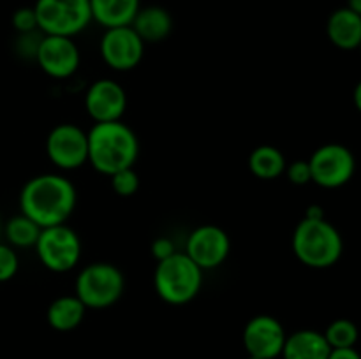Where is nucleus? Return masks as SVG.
Here are the masks:
<instances>
[{
  "instance_id": "f03ea898",
  "label": "nucleus",
  "mask_w": 361,
  "mask_h": 359,
  "mask_svg": "<svg viewBox=\"0 0 361 359\" xmlns=\"http://www.w3.org/2000/svg\"><path fill=\"white\" fill-rule=\"evenodd\" d=\"M88 162L97 172L111 176L134 168L140 157V139L122 120L95 123L88 130Z\"/></svg>"
},
{
  "instance_id": "dca6fc26",
  "label": "nucleus",
  "mask_w": 361,
  "mask_h": 359,
  "mask_svg": "<svg viewBox=\"0 0 361 359\" xmlns=\"http://www.w3.org/2000/svg\"><path fill=\"white\" fill-rule=\"evenodd\" d=\"M331 347L323 333L314 329H300L286 336L282 358L284 359H328Z\"/></svg>"
},
{
  "instance_id": "473e14b6",
  "label": "nucleus",
  "mask_w": 361,
  "mask_h": 359,
  "mask_svg": "<svg viewBox=\"0 0 361 359\" xmlns=\"http://www.w3.org/2000/svg\"><path fill=\"white\" fill-rule=\"evenodd\" d=\"M247 359H261V358H254V355H249V358Z\"/></svg>"
},
{
  "instance_id": "20e7f679",
  "label": "nucleus",
  "mask_w": 361,
  "mask_h": 359,
  "mask_svg": "<svg viewBox=\"0 0 361 359\" xmlns=\"http://www.w3.org/2000/svg\"><path fill=\"white\" fill-rule=\"evenodd\" d=\"M201 287L203 270L185 252H175L155 266L154 289L168 305H187L200 294Z\"/></svg>"
},
{
  "instance_id": "7ed1b4c3",
  "label": "nucleus",
  "mask_w": 361,
  "mask_h": 359,
  "mask_svg": "<svg viewBox=\"0 0 361 359\" xmlns=\"http://www.w3.org/2000/svg\"><path fill=\"white\" fill-rule=\"evenodd\" d=\"M344 252L341 232L326 218H305L293 232V253L307 267L326 270L335 266Z\"/></svg>"
},
{
  "instance_id": "6ab92c4d",
  "label": "nucleus",
  "mask_w": 361,
  "mask_h": 359,
  "mask_svg": "<svg viewBox=\"0 0 361 359\" xmlns=\"http://www.w3.org/2000/svg\"><path fill=\"white\" fill-rule=\"evenodd\" d=\"M87 306L80 301L76 294L59 296L49 303L46 310V320L55 331H73L83 322Z\"/></svg>"
},
{
  "instance_id": "393cba45",
  "label": "nucleus",
  "mask_w": 361,
  "mask_h": 359,
  "mask_svg": "<svg viewBox=\"0 0 361 359\" xmlns=\"http://www.w3.org/2000/svg\"><path fill=\"white\" fill-rule=\"evenodd\" d=\"M11 21H13L14 30L20 32V34H30V32L39 30L34 7H20L18 11H14Z\"/></svg>"
},
{
  "instance_id": "1a4fd4ad",
  "label": "nucleus",
  "mask_w": 361,
  "mask_h": 359,
  "mask_svg": "<svg viewBox=\"0 0 361 359\" xmlns=\"http://www.w3.org/2000/svg\"><path fill=\"white\" fill-rule=\"evenodd\" d=\"M46 155L62 171H74L88 162V134L76 123H59L46 137Z\"/></svg>"
},
{
  "instance_id": "39448f33",
  "label": "nucleus",
  "mask_w": 361,
  "mask_h": 359,
  "mask_svg": "<svg viewBox=\"0 0 361 359\" xmlns=\"http://www.w3.org/2000/svg\"><path fill=\"white\" fill-rule=\"evenodd\" d=\"M126 291V277L111 263H92L78 273L74 294L87 310H104L115 305Z\"/></svg>"
},
{
  "instance_id": "412c9836",
  "label": "nucleus",
  "mask_w": 361,
  "mask_h": 359,
  "mask_svg": "<svg viewBox=\"0 0 361 359\" xmlns=\"http://www.w3.org/2000/svg\"><path fill=\"white\" fill-rule=\"evenodd\" d=\"M2 232L6 234V239L11 243V246H16V248H30V246H35V243H37L39 234H41V227L34 220H30L23 213H20L11 218V220H7Z\"/></svg>"
},
{
  "instance_id": "bb28decb",
  "label": "nucleus",
  "mask_w": 361,
  "mask_h": 359,
  "mask_svg": "<svg viewBox=\"0 0 361 359\" xmlns=\"http://www.w3.org/2000/svg\"><path fill=\"white\" fill-rule=\"evenodd\" d=\"M150 252L152 256L155 257V260H164L168 259V257H171L173 253L178 252L175 246V243L171 241L169 238H166V236H162V238H157L152 241V246H150Z\"/></svg>"
},
{
  "instance_id": "9d476101",
  "label": "nucleus",
  "mask_w": 361,
  "mask_h": 359,
  "mask_svg": "<svg viewBox=\"0 0 361 359\" xmlns=\"http://www.w3.org/2000/svg\"><path fill=\"white\" fill-rule=\"evenodd\" d=\"M101 58L108 67L118 73L136 69L145 55V42L130 25L106 28L99 42Z\"/></svg>"
},
{
  "instance_id": "f8f14e48",
  "label": "nucleus",
  "mask_w": 361,
  "mask_h": 359,
  "mask_svg": "<svg viewBox=\"0 0 361 359\" xmlns=\"http://www.w3.org/2000/svg\"><path fill=\"white\" fill-rule=\"evenodd\" d=\"M39 67L53 80H67L78 70L81 53L73 37L62 35H44L39 41L35 53Z\"/></svg>"
},
{
  "instance_id": "cd10ccee",
  "label": "nucleus",
  "mask_w": 361,
  "mask_h": 359,
  "mask_svg": "<svg viewBox=\"0 0 361 359\" xmlns=\"http://www.w3.org/2000/svg\"><path fill=\"white\" fill-rule=\"evenodd\" d=\"M328 359H361V354L355 347L349 348H331Z\"/></svg>"
},
{
  "instance_id": "f257e3e1",
  "label": "nucleus",
  "mask_w": 361,
  "mask_h": 359,
  "mask_svg": "<svg viewBox=\"0 0 361 359\" xmlns=\"http://www.w3.org/2000/svg\"><path fill=\"white\" fill-rule=\"evenodd\" d=\"M78 203L76 187L56 172H44L28 180L20 192V210L41 229L67 224Z\"/></svg>"
},
{
  "instance_id": "6e6552de",
  "label": "nucleus",
  "mask_w": 361,
  "mask_h": 359,
  "mask_svg": "<svg viewBox=\"0 0 361 359\" xmlns=\"http://www.w3.org/2000/svg\"><path fill=\"white\" fill-rule=\"evenodd\" d=\"M312 182L323 189H338L351 182L356 171V158L348 146L328 143L314 150L309 158Z\"/></svg>"
},
{
  "instance_id": "a211bd4d",
  "label": "nucleus",
  "mask_w": 361,
  "mask_h": 359,
  "mask_svg": "<svg viewBox=\"0 0 361 359\" xmlns=\"http://www.w3.org/2000/svg\"><path fill=\"white\" fill-rule=\"evenodd\" d=\"M90 9L92 20L101 27H127L141 9V0H90Z\"/></svg>"
},
{
  "instance_id": "c756f323",
  "label": "nucleus",
  "mask_w": 361,
  "mask_h": 359,
  "mask_svg": "<svg viewBox=\"0 0 361 359\" xmlns=\"http://www.w3.org/2000/svg\"><path fill=\"white\" fill-rule=\"evenodd\" d=\"M353 101H355L356 109L361 113V81L355 87V92H353Z\"/></svg>"
},
{
  "instance_id": "0eeeda50",
  "label": "nucleus",
  "mask_w": 361,
  "mask_h": 359,
  "mask_svg": "<svg viewBox=\"0 0 361 359\" xmlns=\"http://www.w3.org/2000/svg\"><path fill=\"white\" fill-rule=\"evenodd\" d=\"M35 253L46 270L53 273H67L80 264L83 245L78 232L67 224L41 229Z\"/></svg>"
},
{
  "instance_id": "423d86ee",
  "label": "nucleus",
  "mask_w": 361,
  "mask_h": 359,
  "mask_svg": "<svg viewBox=\"0 0 361 359\" xmlns=\"http://www.w3.org/2000/svg\"><path fill=\"white\" fill-rule=\"evenodd\" d=\"M34 11L44 35L74 37L94 21L90 0H37Z\"/></svg>"
},
{
  "instance_id": "b1692460",
  "label": "nucleus",
  "mask_w": 361,
  "mask_h": 359,
  "mask_svg": "<svg viewBox=\"0 0 361 359\" xmlns=\"http://www.w3.org/2000/svg\"><path fill=\"white\" fill-rule=\"evenodd\" d=\"M18 267H20V259H18L13 246L0 243V284L14 278V275L18 273Z\"/></svg>"
},
{
  "instance_id": "2f4dec72",
  "label": "nucleus",
  "mask_w": 361,
  "mask_h": 359,
  "mask_svg": "<svg viewBox=\"0 0 361 359\" xmlns=\"http://www.w3.org/2000/svg\"><path fill=\"white\" fill-rule=\"evenodd\" d=\"M2 229H4L2 227V222H0V236H2Z\"/></svg>"
},
{
  "instance_id": "a878e982",
  "label": "nucleus",
  "mask_w": 361,
  "mask_h": 359,
  "mask_svg": "<svg viewBox=\"0 0 361 359\" xmlns=\"http://www.w3.org/2000/svg\"><path fill=\"white\" fill-rule=\"evenodd\" d=\"M284 175L288 176V180L293 183V185H307V183L312 182V176H310L309 160L291 162V164L286 165Z\"/></svg>"
},
{
  "instance_id": "72a5a7b5",
  "label": "nucleus",
  "mask_w": 361,
  "mask_h": 359,
  "mask_svg": "<svg viewBox=\"0 0 361 359\" xmlns=\"http://www.w3.org/2000/svg\"><path fill=\"white\" fill-rule=\"evenodd\" d=\"M358 49H360V53H361V41H360V44H358Z\"/></svg>"
},
{
  "instance_id": "7c9ffc66",
  "label": "nucleus",
  "mask_w": 361,
  "mask_h": 359,
  "mask_svg": "<svg viewBox=\"0 0 361 359\" xmlns=\"http://www.w3.org/2000/svg\"><path fill=\"white\" fill-rule=\"evenodd\" d=\"M348 9H351L353 13H356L361 16V0H348Z\"/></svg>"
},
{
  "instance_id": "ddd939ff",
  "label": "nucleus",
  "mask_w": 361,
  "mask_h": 359,
  "mask_svg": "<svg viewBox=\"0 0 361 359\" xmlns=\"http://www.w3.org/2000/svg\"><path fill=\"white\" fill-rule=\"evenodd\" d=\"M243 347L247 354L261 359H275L282 354L286 331L281 320L271 315H256L245 324Z\"/></svg>"
},
{
  "instance_id": "5701e85b",
  "label": "nucleus",
  "mask_w": 361,
  "mask_h": 359,
  "mask_svg": "<svg viewBox=\"0 0 361 359\" xmlns=\"http://www.w3.org/2000/svg\"><path fill=\"white\" fill-rule=\"evenodd\" d=\"M109 182H111L113 192L120 197L134 196L137 189H140V175H137L134 168H127L122 169V171L113 172L109 176Z\"/></svg>"
},
{
  "instance_id": "f3484780",
  "label": "nucleus",
  "mask_w": 361,
  "mask_h": 359,
  "mask_svg": "<svg viewBox=\"0 0 361 359\" xmlns=\"http://www.w3.org/2000/svg\"><path fill=\"white\" fill-rule=\"evenodd\" d=\"M130 27L136 30V34L140 35L145 44L147 42H161L171 34L173 18L161 6L141 7Z\"/></svg>"
},
{
  "instance_id": "4468645a",
  "label": "nucleus",
  "mask_w": 361,
  "mask_h": 359,
  "mask_svg": "<svg viewBox=\"0 0 361 359\" xmlns=\"http://www.w3.org/2000/svg\"><path fill=\"white\" fill-rule=\"evenodd\" d=\"M85 109L95 123L122 120L127 109L126 88L108 77L94 81L85 94Z\"/></svg>"
},
{
  "instance_id": "4be33fe9",
  "label": "nucleus",
  "mask_w": 361,
  "mask_h": 359,
  "mask_svg": "<svg viewBox=\"0 0 361 359\" xmlns=\"http://www.w3.org/2000/svg\"><path fill=\"white\" fill-rule=\"evenodd\" d=\"M328 345L331 348H349L355 347L360 338L358 326L349 319H337L326 327L324 331Z\"/></svg>"
},
{
  "instance_id": "aec40b11",
  "label": "nucleus",
  "mask_w": 361,
  "mask_h": 359,
  "mask_svg": "<svg viewBox=\"0 0 361 359\" xmlns=\"http://www.w3.org/2000/svg\"><path fill=\"white\" fill-rule=\"evenodd\" d=\"M286 160L284 153L271 144H261L254 148L249 155V169L256 178L275 180L284 175Z\"/></svg>"
},
{
  "instance_id": "c85d7f7f",
  "label": "nucleus",
  "mask_w": 361,
  "mask_h": 359,
  "mask_svg": "<svg viewBox=\"0 0 361 359\" xmlns=\"http://www.w3.org/2000/svg\"><path fill=\"white\" fill-rule=\"evenodd\" d=\"M305 218H314V220H317V218H324L323 208H321L319 204H312V206L307 208Z\"/></svg>"
},
{
  "instance_id": "9b49d317",
  "label": "nucleus",
  "mask_w": 361,
  "mask_h": 359,
  "mask_svg": "<svg viewBox=\"0 0 361 359\" xmlns=\"http://www.w3.org/2000/svg\"><path fill=\"white\" fill-rule=\"evenodd\" d=\"M229 252H231V239L228 232L214 224L197 225L185 243V253L203 271L222 266Z\"/></svg>"
},
{
  "instance_id": "2eb2a0df",
  "label": "nucleus",
  "mask_w": 361,
  "mask_h": 359,
  "mask_svg": "<svg viewBox=\"0 0 361 359\" xmlns=\"http://www.w3.org/2000/svg\"><path fill=\"white\" fill-rule=\"evenodd\" d=\"M326 35L338 49H358L361 41V16L348 7L334 11L326 21Z\"/></svg>"
}]
</instances>
